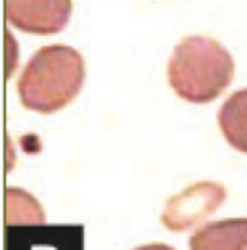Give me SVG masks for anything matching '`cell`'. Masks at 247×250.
Here are the masks:
<instances>
[{
    "label": "cell",
    "instance_id": "obj_1",
    "mask_svg": "<svg viewBox=\"0 0 247 250\" xmlns=\"http://www.w3.org/2000/svg\"><path fill=\"white\" fill-rule=\"evenodd\" d=\"M84 80L85 62L77 49L48 45L28 61L16 88L23 107L51 114L70 104L80 94Z\"/></svg>",
    "mask_w": 247,
    "mask_h": 250
},
{
    "label": "cell",
    "instance_id": "obj_2",
    "mask_svg": "<svg viewBox=\"0 0 247 250\" xmlns=\"http://www.w3.org/2000/svg\"><path fill=\"white\" fill-rule=\"evenodd\" d=\"M234 70L231 54L220 42L207 36H186L169 58L168 81L182 100L207 104L228 88Z\"/></svg>",
    "mask_w": 247,
    "mask_h": 250
},
{
    "label": "cell",
    "instance_id": "obj_3",
    "mask_svg": "<svg viewBox=\"0 0 247 250\" xmlns=\"http://www.w3.org/2000/svg\"><path fill=\"white\" fill-rule=\"evenodd\" d=\"M226 197L227 191L223 184L212 181L192 184L166 201L161 221L174 233L189 230L214 214L223 206Z\"/></svg>",
    "mask_w": 247,
    "mask_h": 250
},
{
    "label": "cell",
    "instance_id": "obj_4",
    "mask_svg": "<svg viewBox=\"0 0 247 250\" xmlns=\"http://www.w3.org/2000/svg\"><path fill=\"white\" fill-rule=\"evenodd\" d=\"M72 10V0H4L7 22L16 29L34 35L61 32Z\"/></svg>",
    "mask_w": 247,
    "mask_h": 250
},
{
    "label": "cell",
    "instance_id": "obj_5",
    "mask_svg": "<svg viewBox=\"0 0 247 250\" xmlns=\"http://www.w3.org/2000/svg\"><path fill=\"white\" fill-rule=\"evenodd\" d=\"M194 250L247 249V218H227L206 224L189 239Z\"/></svg>",
    "mask_w": 247,
    "mask_h": 250
},
{
    "label": "cell",
    "instance_id": "obj_6",
    "mask_svg": "<svg viewBox=\"0 0 247 250\" xmlns=\"http://www.w3.org/2000/svg\"><path fill=\"white\" fill-rule=\"evenodd\" d=\"M218 126L230 146L247 155V88L224 102L218 111Z\"/></svg>",
    "mask_w": 247,
    "mask_h": 250
}]
</instances>
